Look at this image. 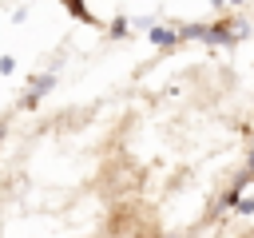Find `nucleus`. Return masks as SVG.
<instances>
[{
	"label": "nucleus",
	"mask_w": 254,
	"mask_h": 238,
	"mask_svg": "<svg viewBox=\"0 0 254 238\" xmlns=\"http://www.w3.org/2000/svg\"><path fill=\"white\" fill-rule=\"evenodd\" d=\"M52 83H56V79H52V75H36V79H32V95H28V99H24V103H36V99H40V95H44V91H52Z\"/></svg>",
	"instance_id": "nucleus-1"
},
{
	"label": "nucleus",
	"mask_w": 254,
	"mask_h": 238,
	"mask_svg": "<svg viewBox=\"0 0 254 238\" xmlns=\"http://www.w3.org/2000/svg\"><path fill=\"white\" fill-rule=\"evenodd\" d=\"M230 206H234L238 214H254V198H238V194H230Z\"/></svg>",
	"instance_id": "nucleus-2"
},
{
	"label": "nucleus",
	"mask_w": 254,
	"mask_h": 238,
	"mask_svg": "<svg viewBox=\"0 0 254 238\" xmlns=\"http://www.w3.org/2000/svg\"><path fill=\"white\" fill-rule=\"evenodd\" d=\"M151 40L155 44H175V32L171 28H151Z\"/></svg>",
	"instance_id": "nucleus-3"
},
{
	"label": "nucleus",
	"mask_w": 254,
	"mask_h": 238,
	"mask_svg": "<svg viewBox=\"0 0 254 238\" xmlns=\"http://www.w3.org/2000/svg\"><path fill=\"white\" fill-rule=\"evenodd\" d=\"M64 8H67L71 16H79V20H91V16H87V8H83V0H64Z\"/></svg>",
	"instance_id": "nucleus-4"
},
{
	"label": "nucleus",
	"mask_w": 254,
	"mask_h": 238,
	"mask_svg": "<svg viewBox=\"0 0 254 238\" xmlns=\"http://www.w3.org/2000/svg\"><path fill=\"white\" fill-rule=\"evenodd\" d=\"M250 167H254V151H250Z\"/></svg>",
	"instance_id": "nucleus-5"
},
{
	"label": "nucleus",
	"mask_w": 254,
	"mask_h": 238,
	"mask_svg": "<svg viewBox=\"0 0 254 238\" xmlns=\"http://www.w3.org/2000/svg\"><path fill=\"white\" fill-rule=\"evenodd\" d=\"M234 4H242V0H234Z\"/></svg>",
	"instance_id": "nucleus-6"
}]
</instances>
